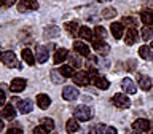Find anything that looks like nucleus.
<instances>
[{"mask_svg":"<svg viewBox=\"0 0 153 134\" xmlns=\"http://www.w3.org/2000/svg\"><path fill=\"white\" fill-rule=\"evenodd\" d=\"M150 48H152V50H153V42H152V46H150Z\"/></svg>","mask_w":153,"mask_h":134,"instance_id":"nucleus-46","label":"nucleus"},{"mask_svg":"<svg viewBox=\"0 0 153 134\" xmlns=\"http://www.w3.org/2000/svg\"><path fill=\"white\" fill-rule=\"evenodd\" d=\"M105 131H107V124L99 123L97 126H96V134H105Z\"/></svg>","mask_w":153,"mask_h":134,"instance_id":"nucleus-37","label":"nucleus"},{"mask_svg":"<svg viewBox=\"0 0 153 134\" xmlns=\"http://www.w3.org/2000/svg\"><path fill=\"white\" fill-rule=\"evenodd\" d=\"M94 85L97 86L99 89H102V91H105V89H108V88H110V81L105 78V77H102V75H97V77H96Z\"/></svg>","mask_w":153,"mask_h":134,"instance_id":"nucleus-21","label":"nucleus"},{"mask_svg":"<svg viewBox=\"0 0 153 134\" xmlns=\"http://www.w3.org/2000/svg\"><path fill=\"white\" fill-rule=\"evenodd\" d=\"M5 100H7V98H5V93H3L2 89H0V105H3Z\"/></svg>","mask_w":153,"mask_h":134,"instance_id":"nucleus-40","label":"nucleus"},{"mask_svg":"<svg viewBox=\"0 0 153 134\" xmlns=\"http://www.w3.org/2000/svg\"><path fill=\"white\" fill-rule=\"evenodd\" d=\"M33 134H50V131L45 128V126H42V124H38V126L33 128Z\"/></svg>","mask_w":153,"mask_h":134,"instance_id":"nucleus-36","label":"nucleus"},{"mask_svg":"<svg viewBox=\"0 0 153 134\" xmlns=\"http://www.w3.org/2000/svg\"><path fill=\"white\" fill-rule=\"evenodd\" d=\"M35 10H38V2L37 0H19L18 11L26 13V11H35Z\"/></svg>","mask_w":153,"mask_h":134,"instance_id":"nucleus-3","label":"nucleus"},{"mask_svg":"<svg viewBox=\"0 0 153 134\" xmlns=\"http://www.w3.org/2000/svg\"><path fill=\"white\" fill-rule=\"evenodd\" d=\"M16 2L18 0H5V5H7V7H11V5H14Z\"/></svg>","mask_w":153,"mask_h":134,"instance_id":"nucleus-41","label":"nucleus"},{"mask_svg":"<svg viewBox=\"0 0 153 134\" xmlns=\"http://www.w3.org/2000/svg\"><path fill=\"white\" fill-rule=\"evenodd\" d=\"M94 37L97 38V40H104V38L107 37V31H105L102 26H96L94 27Z\"/></svg>","mask_w":153,"mask_h":134,"instance_id":"nucleus-31","label":"nucleus"},{"mask_svg":"<svg viewBox=\"0 0 153 134\" xmlns=\"http://www.w3.org/2000/svg\"><path fill=\"white\" fill-rule=\"evenodd\" d=\"M78 35L83 38V40H88V42H93L94 40V32L91 31V29L88 26H83V27H80V32H78Z\"/></svg>","mask_w":153,"mask_h":134,"instance_id":"nucleus-18","label":"nucleus"},{"mask_svg":"<svg viewBox=\"0 0 153 134\" xmlns=\"http://www.w3.org/2000/svg\"><path fill=\"white\" fill-rule=\"evenodd\" d=\"M112 102H113L115 107H118V109H128L129 105H131V99L123 93H117L112 98Z\"/></svg>","mask_w":153,"mask_h":134,"instance_id":"nucleus-2","label":"nucleus"},{"mask_svg":"<svg viewBox=\"0 0 153 134\" xmlns=\"http://www.w3.org/2000/svg\"><path fill=\"white\" fill-rule=\"evenodd\" d=\"M139 40V32L137 29H129L126 32V45H134Z\"/></svg>","mask_w":153,"mask_h":134,"instance_id":"nucleus-23","label":"nucleus"},{"mask_svg":"<svg viewBox=\"0 0 153 134\" xmlns=\"http://www.w3.org/2000/svg\"><path fill=\"white\" fill-rule=\"evenodd\" d=\"M134 134H143V133H140V131H134Z\"/></svg>","mask_w":153,"mask_h":134,"instance_id":"nucleus-43","label":"nucleus"},{"mask_svg":"<svg viewBox=\"0 0 153 134\" xmlns=\"http://www.w3.org/2000/svg\"><path fill=\"white\" fill-rule=\"evenodd\" d=\"M139 56H140L142 59H145V61H152V59H153V51H152V48L147 46V45L140 46V48H139Z\"/></svg>","mask_w":153,"mask_h":134,"instance_id":"nucleus-20","label":"nucleus"},{"mask_svg":"<svg viewBox=\"0 0 153 134\" xmlns=\"http://www.w3.org/2000/svg\"><path fill=\"white\" fill-rule=\"evenodd\" d=\"M5 3V0H0V7H2V5Z\"/></svg>","mask_w":153,"mask_h":134,"instance_id":"nucleus-44","label":"nucleus"},{"mask_svg":"<svg viewBox=\"0 0 153 134\" xmlns=\"http://www.w3.org/2000/svg\"><path fill=\"white\" fill-rule=\"evenodd\" d=\"M0 59L7 67H19L18 64V59H16V54L13 51H3L0 54Z\"/></svg>","mask_w":153,"mask_h":134,"instance_id":"nucleus-4","label":"nucleus"},{"mask_svg":"<svg viewBox=\"0 0 153 134\" xmlns=\"http://www.w3.org/2000/svg\"><path fill=\"white\" fill-rule=\"evenodd\" d=\"M22 59H24V62H27L29 66L35 64V54H33L32 50H29V48H24L22 50Z\"/></svg>","mask_w":153,"mask_h":134,"instance_id":"nucleus-24","label":"nucleus"},{"mask_svg":"<svg viewBox=\"0 0 153 134\" xmlns=\"http://www.w3.org/2000/svg\"><path fill=\"white\" fill-rule=\"evenodd\" d=\"M67 57H69V51H67L65 48H59V50H56L54 56H53V61H54L56 64H61V62H64Z\"/></svg>","mask_w":153,"mask_h":134,"instance_id":"nucleus-15","label":"nucleus"},{"mask_svg":"<svg viewBox=\"0 0 153 134\" xmlns=\"http://www.w3.org/2000/svg\"><path fill=\"white\" fill-rule=\"evenodd\" d=\"M2 115H3V118H7V120H14L16 118V110H14V107L11 104H7L2 110Z\"/></svg>","mask_w":153,"mask_h":134,"instance_id":"nucleus-22","label":"nucleus"},{"mask_svg":"<svg viewBox=\"0 0 153 134\" xmlns=\"http://www.w3.org/2000/svg\"><path fill=\"white\" fill-rule=\"evenodd\" d=\"M50 104H51V98H50L48 94H38V96H37V105H38L40 109L45 110V109L50 107Z\"/></svg>","mask_w":153,"mask_h":134,"instance_id":"nucleus-17","label":"nucleus"},{"mask_svg":"<svg viewBox=\"0 0 153 134\" xmlns=\"http://www.w3.org/2000/svg\"><path fill=\"white\" fill-rule=\"evenodd\" d=\"M72 78H74V83L76 86H88L91 83V77L88 72H76Z\"/></svg>","mask_w":153,"mask_h":134,"instance_id":"nucleus-6","label":"nucleus"},{"mask_svg":"<svg viewBox=\"0 0 153 134\" xmlns=\"http://www.w3.org/2000/svg\"><path fill=\"white\" fill-rule=\"evenodd\" d=\"M140 21H142V24H145V26H150L153 22V11H150V10L140 11Z\"/></svg>","mask_w":153,"mask_h":134,"instance_id":"nucleus-25","label":"nucleus"},{"mask_svg":"<svg viewBox=\"0 0 153 134\" xmlns=\"http://www.w3.org/2000/svg\"><path fill=\"white\" fill-rule=\"evenodd\" d=\"M40 124H42V126H45L48 131H53V129H54V120H53V118L43 117V118L40 120Z\"/></svg>","mask_w":153,"mask_h":134,"instance_id":"nucleus-30","label":"nucleus"},{"mask_svg":"<svg viewBox=\"0 0 153 134\" xmlns=\"http://www.w3.org/2000/svg\"><path fill=\"white\" fill-rule=\"evenodd\" d=\"M3 128H5V124H3V121H2V120H0V131H2Z\"/></svg>","mask_w":153,"mask_h":134,"instance_id":"nucleus-42","label":"nucleus"},{"mask_svg":"<svg viewBox=\"0 0 153 134\" xmlns=\"http://www.w3.org/2000/svg\"><path fill=\"white\" fill-rule=\"evenodd\" d=\"M65 31L70 34V35H76V34L80 32V26H78V22L76 21H70V22H67L65 24Z\"/></svg>","mask_w":153,"mask_h":134,"instance_id":"nucleus-26","label":"nucleus"},{"mask_svg":"<svg viewBox=\"0 0 153 134\" xmlns=\"http://www.w3.org/2000/svg\"><path fill=\"white\" fill-rule=\"evenodd\" d=\"M137 81H139V88L143 91H150L152 88V78L147 75H137Z\"/></svg>","mask_w":153,"mask_h":134,"instance_id":"nucleus-14","label":"nucleus"},{"mask_svg":"<svg viewBox=\"0 0 153 134\" xmlns=\"http://www.w3.org/2000/svg\"><path fill=\"white\" fill-rule=\"evenodd\" d=\"M50 77H51V80L54 81V83H62V80H64V77L59 74V70H51Z\"/></svg>","mask_w":153,"mask_h":134,"instance_id":"nucleus-33","label":"nucleus"},{"mask_svg":"<svg viewBox=\"0 0 153 134\" xmlns=\"http://www.w3.org/2000/svg\"><path fill=\"white\" fill-rule=\"evenodd\" d=\"M27 86V80L26 78H13L11 80V85H10V89L13 91V93H21V91L26 89Z\"/></svg>","mask_w":153,"mask_h":134,"instance_id":"nucleus-7","label":"nucleus"},{"mask_svg":"<svg viewBox=\"0 0 153 134\" xmlns=\"http://www.w3.org/2000/svg\"><path fill=\"white\" fill-rule=\"evenodd\" d=\"M115 16H117V10L112 8V7L105 8L104 11H102V18H105V19H112V18H115Z\"/></svg>","mask_w":153,"mask_h":134,"instance_id":"nucleus-32","label":"nucleus"},{"mask_svg":"<svg viewBox=\"0 0 153 134\" xmlns=\"http://www.w3.org/2000/svg\"><path fill=\"white\" fill-rule=\"evenodd\" d=\"M140 35H142V38L145 42L152 40V38H153V27L152 26H143L142 31H140Z\"/></svg>","mask_w":153,"mask_h":134,"instance_id":"nucleus-27","label":"nucleus"},{"mask_svg":"<svg viewBox=\"0 0 153 134\" xmlns=\"http://www.w3.org/2000/svg\"><path fill=\"white\" fill-rule=\"evenodd\" d=\"M78 96H80V93L75 86H64L62 88V98L65 100H75Z\"/></svg>","mask_w":153,"mask_h":134,"instance_id":"nucleus-8","label":"nucleus"},{"mask_svg":"<svg viewBox=\"0 0 153 134\" xmlns=\"http://www.w3.org/2000/svg\"><path fill=\"white\" fill-rule=\"evenodd\" d=\"M78 129H80V124H78V120H76L75 117L70 118V120H67V123H65V131L67 133L74 134V133L78 131Z\"/></svg>","mask_w":153,"mask_h":134,"instance_id":"nucleus-19","label":"nucleus"},{"mask_svg":"<svg viewBox=\"0 0 153 134\" xmlns=\"http://www.w3.org/2000/svg\"><path fill=\"white\" fill-rule=\"evenodd\" d=\"M59 35V27L57 26H50L45 29V37L46 38H53V37H57Z\"/></svg>","mask_w":153,"mask_h":134,"instance_id":"nucleus-29","label":"nucleus"},{"mask_svg":"<svg viewBox=\"0 0 153 134\" xmlns=\"http://www.w3.org/2000/svg\"><path fill=\"white\" fill-rule=\"evenodd\" d=\"M48 56H50V51H48L46 46H42L38 45L37 50H35V57H37V62H40V64H43V62L48 61Z\"/></svg>","mask_w":153,"mask_h":134,"instance_id":"nucleus-10","label":"nucleus"},{"mask_svg":"<svg viewBox=\"0 0 153 134\" xmlns=\"http://www.w3.org/2000/svg\"><path fill=\"white\" fill-rule=\"evenodd\" d=\"M75 118L78 120V121H89L91 118H93V112H91V109L88 105H78V107L75 109Z\"/></svg>","mask_w":153,"mask_h":134,"instance_id":"nucleus-1","label":"nucleus"},{"mask_svg":"<svg viewBox=\"0 0 153 134\" xmlns=\"http://www.w3.org/2000/svg\"><path fill=\"white\" fill-rule=\"evenodd\" d=\"M105 134H118V133H117V128L107 126V131H105Z\"/></svg>","mask_w":153,"mask_h":134,"instance_id":"nucleus-39","label":"nucleus"},{"mask_svg":"<svg viewBox=\"0 0 153 134\" xmlns=\"http://www.w3.org/2000/svg\"><path fill=\"white\" fill-rule=\"evenodd\" d=\"M93 46H94V50L99 53V54H108V51H110V46L105 43L104 40H97V38H94L93 40Z\"/></svg>","mask_w":153,"mask_h":134,"instance_id":"nucleus-11","label":"nucleus"},{"mask_svg":"<svg viewBox=\"0 0 153 134\" xmlns=\"http://www.w3.org/2000/svg\"><path fill=\"white\" fill-rule=\"evenodd\" d=\"M121 22H123V24H128V26L131 27V29H136V19L131 18V16H124Z\"/></svg>","mask_w":153,"mask_h":134,"instance_id":"nucleus-35","label":"nucleus"},{"mask_svg":"<svg viewBox=\"0 0 153 134\" xmlns=\"http://www.w3.org/2000/svg\"><path fill=\"white\" fill-rule=\"evenodd\" d=\"M99 2H108V0H99Z\"/></svg>","mask_w":153,"mask_h":134,"instance_id":"nucleus-45","label":"nucleus"},{"mask_svg":"<svg viewBox=\"0 0 153 134\" xmlns=\"http://www.w3.org/2000/svg\"><path fill=\"white\" fill-rule=\"evenodd\" d=\"M8 134H24V131L19 126H11L8 128Z\"/></svg>","mask_w":153,"mask_h":134,"instance_id":"nucleus-38","label":"nucleus"},{"mask_svg":"<svg viewBox=\"0 0 153 134\" xmlns=\"http://www.w3.org/2000/svg\"><path fill=\"white\" fill-rule=\"evenodd\" d=\"M132 128L136 129V131H140V133H152V131H153L152 123L148 121V120H145V118L136 120V121L132 123Z\"/></svg>","mask_w":153,"mask_h":134,"instance_id":"nucleus-5","label":"nucleus"},{"mask_svg":"<svg viewBox=\"0 0 153 134\" xmlns=\"http://www.w3.org/2000/svg\"><path fill=\"white\" fill-rule=\"evenodd\" d=\"M59 74L64 77V78H70V77H74V67L72 66H62L59 69Z\"/></svg>","mask_w":153,"mask_h":134,"instance_id":"nucleus-28","label":"nucleus"},{"mask_svg":"<svg viewBox=\"0 0 153 134\" xmlns=\"http://www.w3.org/2000/svg\"><path fill=\"white\" fill-rule=\"evenodd\" d=\"M121 88H123V91H126L128 94H136V93H137L136 83H134L131 78H128V77L121 80Z\"/></svg>","mask_w":153,"mask_h":134,"instance_id":"nucleus-12","label":"nucleus"},{"mask_svg":"<svg viewBox=\"0 0 153 134\" xmlns=\"http://www.w3.org/2000/svg\"><path fill=\"white\" fill-rule=\"evenodd\" d=\"M33 109V104L30 99H19L18 100V110L21 113H30Z\"/></svg>","mask_w":153,"mask_h":134,"instance_id":"nucleus-13","label":"nucleus"},{"mask_svg":"<svg viewBox=\"0 0 153 134\" xmlns=\"http://www.w3.org/2000/svg\"><path fill=\"white\" fill-rule=\"evenodd\" d=\"M110 31H112L113 37L117 38V40H120V38L123 37V32H124V26H123V22H113L112 26H110Z\"/></svg>","mask_w":153,"mask_h":134,"instance_id":"nucleus-16","label":"nucleus"},{"mask_svg":"<svg viewBox=\"0 0 153 134\" xmlns=\"http://www.w3.org/2000/svg\"><path fill=\"white\" fill-rule=\"evenodd\" d=\"M69 59H70L72 67H81V59L76 54H69Z\"/></svg>","mask_w":153,"mask_h":134,"instance_id":"nucleus-34","label":"nucleus"},{"mask_svg":"<svg viewBox=\"0 0 153 134\" xmlns=\"http://www.w3.org/2000/svg\"><path fill=\"white\" fill-rule=\"evenodd\" d=\"M74 48H75V51L78 53L80 56L89 57V54H91V48L86 45L85 42H81V40H75V42H74Z\"/></svg>","mask_w":153,"mask_h":134,"instance_id":"nucleus-9","label":"nucleus"}]
</instances>
